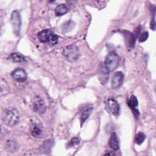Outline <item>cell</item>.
<instances>
[{"instance_id": "6da1fadb", "label": "cell", "mask_w": 156, "mask_h": 156, "mask_svg": "<svg viewBox=\"0 0 156 156\" xmlns=\"http://www.w3.org/2000/svg\"><path fill=\"white\" fill-rule=\"evenodd\" d=\"M2 122L8 126L16 125L20 120V113L15 107H9L2 111L1 113Z\"/></svg>"}, {"instance_id": "7a4b0ae2", "label": "cell", "mask_w": 156, "mask_h": 156, "mask_svg": "<svg viewBox=\"0 0 156 156\" xmlns=\"http://www.w3.org/2000/svg\"><path fill=\"white\" fill-rule=\"evenodd\" d=\"M119 62V58L117 53L115 51H112L105 57L104 65L109 72H112L116 69L118 66Z\"/></svg>"}, {"instance_id": "3957f363", "label": "cell", "mask_w": 156, "mask_h": 156, "mask_svg": "<svg viewBox=\"0 0 156 156\" xmlns=\"http://www.w3.org/2000/svg\"><path fill=\"white\" fill-rule=\"evenodd\" d=\"M63 55L68 62H73L79 58L80 52L76 46L69 45L63 49Z\"/></svg>"}, {"instance_id": "277c9868", "label": "cell", "mask_w": 156, "mask_h": 156, "mask_svg": "<svg viewBox=\"0 0 156 156\" xmlns=\"http://www.w3.org/2000/svg\"><path fill=\"white\" fill-rule=\"evenodd\" d=\"M11 24L12 26L13 33L16 35L19 36L20 34L21 21L20 13L18 10H14L12 12L11 15Z\"/></svg>"}, {"instance_id": "5b68a950", "label": "cell", "mask_w": 156, "mask_h": 156, "mask_svg": "<svg viewBox=\"0 0 156 156\" xmlns=\"http://www.w3.org/2000/svg\"><path fill=\"white\" fill-rule=\"evenodd\" d=\"M32 108L35 112L38 114H43L46 112V107L44 101L40 97H35L32 102Z\"/></svg>"}, {"instance_id": "8992f818", "label": "cell", "mask_w": 156, "mask_h": 156, "mask_svg": "<svg viewBox=\"0 0 156 156\" xmlns=\"http://www.w3.org/2000/svg\"><path fill=\"white\" fill-rule=\"evenodd\" d=\"M11 76L14 80L19 82H24L27 79L26 72L21 68H17L14 69L12 72Z\"/></svg>"}, {"instance_id": "52a82bcc", "label": "cell", "mask_w": 156, "mask_h": 156, "mask_svg": "<svg viewBox=\"0 0 156 156\" xmlns=\"http://www.w3.org/2000/svg\"><path fill=\"white\" fill-rule=\"evenodd\" d=\"M124 77V74L121 71L116 72L112 77L111 83L112 88L116 89L120 87L123 82Z\"/></svg>"}, {"instance_id": "ba28073f", "label": "cell", "mask_w": 156, "mask_h": 156, "mask_svg": "<svg viewBox=\"0 0 156 156\" xmlns=\"http://www.w3.org/2000/svg\"><path fill=\"white\" fill-rule=\"evenodd\" d=\"M107 107L109 111L114 116H118L120 112V106L118 102L113 98H109L107 100Z\"/></svg>"}, {"instance_id": "9c48e42d", "label": "cell", "mask_w": 156, "mask_h": 156, "mask_svg": "<svg viewBox=\"0 0 156 156\" xmlns=\"http://www.w3.org/2000/svg\"><path fill=\"white\" fill-rule=\"evenodd\" d=\"M109 71L106 69L104 65H101L98 71V79L101 84H105L108 79Z\"/></svg>"}, {"instance_id": "30bf717a", "label": "cell", "mask_w": 156, "mask_h": 156, "mask_svg": "<svg viewBox=\"0 0 156 156\" xmlns=\"http://www.w3.org/2000/svg\"><path fill=\"white\" fill-rule=\"evenodd\" d=\"M52 34V32L50 29H44L38 33V38L41 43H48Z\"/></svg>"}, {"instance_id": "8fae6325", "label": "cell", "mask_w": 156, "mask_h": 156, "mask_svg": "<svg viewBox=\"0 0 156 156\" xmlns=\"http://www.w3.org/2000/svg\"><path fill=\"white\" fill-rule=\"evenodd\" d=\"M109 145L110 147L114 151H117L119 148V140L117 135L115 133H113L109 140Z\"/></svg>"}, {"instance_id": "7c38bea8", "label": "cell", "mask_w": 156, "mask_h": 156, "mask_svg": "<svg viewBox=\"0 0 156 156\" xmlns=\"http://www.w3.org/2000/svg\"><path fill=\"white\" fill-rule=\"evenodd\" d=\"M124 35L125 36V38L127 40V44L128 45V46L130 47V48H133L135 45V40L136 37L130 33L129 31H124Z\"/></svg>"}, {"instance_id": "4fadbf2b", "label": "cell", "mask_w": 156, "mask_h": 156, "mask_svg": "<svg viewBox=\"0 0 156 156\" xmlns=\"http://www.w3.org/2000/svg\"><path fill=\"white\" fill-rule=\"evenodd\" d=\"M69 11V7L68 5L64 4L58 5L55 9V14L57 16H62L67 13Z\"/></svg>"}, {"instance_id": "5bb4252c", "label": "cell", "mask_w": 156, "mask_h": 156, "mask_svg": "<svg viewBox=\"0 0 156 156\" xmlns=\"http://www.w3.org/2000/svg\"><path fill=\"white\" fill-rule=\"evenodd\" d=\"M93 110V107L92 106H90V107L85 108L83 110V112H82L81 115H80L81 125H82V124H83L84 122L87 120V119L90 116Z\"/></svg>"}, {"instance_id": "9a60e30c", "label": "cell", "mask_w": 156, "mask_h": 156, "mask_svg": "<svg viewBox=\"0 0 156 156\" xmlns=\"http://www.w3.org/2000/svg\"><path fill=\"white\" fill-rule=\"evenodd\" d=\"M31 134L35 138H40L42 135L43 130L38 124H34L31 127Z\"/></svg>"}, {"instance_id": "2e32d148", "label": "cell", "mask_w": 156, "mask_h": 156, "mask_svg": "<svg viewBox=\"0 0 156 156\" xmlns=\"http://www.w3.org/2000/svg\"><path fill=\"white\" fill-rule=\"evenodd\" d=\"M6 148L9 152H16L18 149L17 143L13 140H9L6 144Z\"/></svg>"}, {"instance_id": "e0dca14e", "label": "cell", "mask_w": 156, "mask_h": 156, "mask_svg": "<svg viewBox=\"0 0 156 156\" xmlns=\"http://www.w3.org/2000/svg\"><path fill=\"white\" fill-rule=\"evenodd\" d=\"M127 104H128V106L132 109V110H133V109H135V107H137L138 104V99L137 98H136L135 96L134 95H132L129 100H128V102H127Z\"/></svg>"}, {"instance_id": "ac0fdd59", "label": "cell", "mask_w": 156, "mask_h": 156, "mask_svg": "<svg viewBox=\"0 0 156 156\" xmlns=\"http://www.w3.org/2000/svg\"><path fill=\"white\" fill-rule=\"evenodd\" d=\"M11 57L15 62L20 63L26 61V58L20 53H12L11 54Z\"/></svg>"}, {"instance_id": "d6986e66", "label": "cell", "mask_w": 156, "mask_h": 156, "mask_svg": "<svg viewBox=\"0 0 156 156\" xmlns=\"http://www.w3.org/2000/svg\"><path fill=\"white\" fill-rule=\"evenodd\" d=\"M145 139H146L145 134L140 132H138L137 134H136L135 137V141L137 144L140 145L143 143Z\"/></svg>"}, {"instance_id": "ffe728a7", "label": "cell", "mask_w": 156, "mask_h": 156, "mask_svg": "<svg viewBox=\"0 0 156 156\" xmlns=\"http://www.w3.org/2000/svg\"><path fill=\"white\" fill-rule=\"evenodd\" d=\"M58 36L56 34L52 33V34L51 35V36L50 37V39H49V41L48 43L49 44L52 45V46L55 45L58 42Z\"/></svg>"}, {"instance_id": "44dd1931", "label": "cell", "mask_w": 156, "mask_h": 156, "mask_svg": "<svg viewBox=\"0 0 156 156\" xmlns=\"http://www.w3.org/2000/svg\"><path fill=\"white\" fill-rule=\"evenodd\" d=\"M79 143H80V140H79V138H77V137H74V138H73L70 140V141H69V144H68V146H69V147H72V146L77 145V144H79Z\"/></svg>"}, {"instance_id": "7402d4cb", "label": "cell", "mask_w": 156, "mask_h": 156, "mask_svg": "<svg viewBox=\"0 0 156 156\" xmlns=\"http://www.w3.org/2000/svg\"><path fill=\"white\" fill-rule=\"evenodd\" d=\"M149 37V33L147 32H143V34H141L140 37H139V41L140 43H142V42H144L145 41L147 38Z\"/></svg>"}, {"instance_id": "603a6c76", "label": "cell", "mask_w": 156, "mask_h": 156, "mask_svg": "<svg viewBox=\"0 0 156 156\" xmlns=\"http://www.w3.org/2000/svg\"><path fill=\"white\" fill-rule=\"evenodd\" d=\"M151 27L152 28V30H155V10L154 11V14H153V19L152 21L151 22Z\"/></svg>"}]
</instances>
